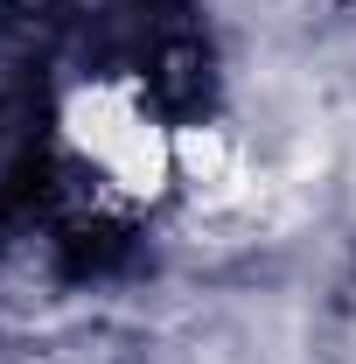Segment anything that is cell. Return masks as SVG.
Returning a JSON list of instances; mask_svg holds the SVG:
<instances>
[{
    "mask_svg": "<svg viewBox=\"0 0 356 364\" xmlns=\"http://www.w3.org/2000/svg\"><path fill=\"white\" fill-rule=\"evenodd\" d=\"M49 154L91 218H147L182 182V127L147 70H91L56 98Z\"/></svg>",
    "mask_w": 356,
    "mask_h": 364,
    "instance_id": "6da1fadb",
    "label": "cell"
}]
</instances>
